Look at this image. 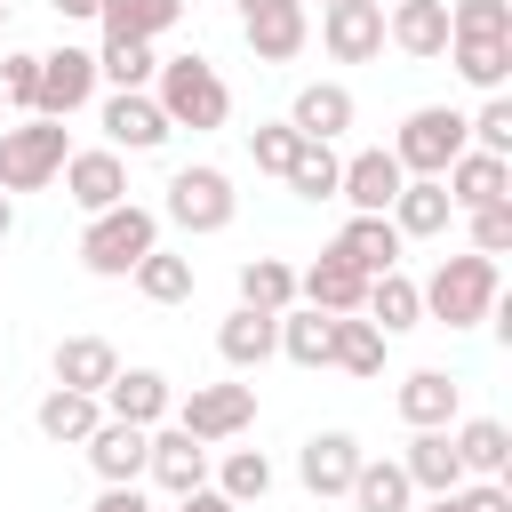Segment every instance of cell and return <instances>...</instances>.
I'll use <instances>...</instances> for the list:
<instances>
[{
    "label": "cell",
    "mask_w": 512,
    "mask_h": 512,
    "mask_svg": "<svg viewBox=\"0 0 512 512\" xmlns=\"http://www.w3.org/2000/svg\"><path fill=\"white\" fill-rule=\"evenodd\" d=\"M416 296H424V320H440V328H480V320H496V296H504V272H496V256H440L432 264V280H416Z\"/></svg>",
    "instance_id": "cell-1"
},
{
    "label": "cell",
    "mask_w": 512,
    "mask_h": 512,
    "mask_svg": "<svg viewBox=\"0 0 512 512\" xmlns=\"http://www.w3.org/2000/svg\"><path fill=\"white\" fill-rule=\"evenodd\" d=\"M152 104L168 112V128H192V136H208V128L232 120V88H224V72L208 56H160Z\"/></svg>",
    "instance_id": "cell-2"
},
{
    "label": "cell",
    "mask_w": 512,
    "mask_h": 512,
    "mask_svg": "<svg viewBox=\"0 0 512 512\" xmlns=\"http://www.w3.org/2000/svg\"><path fill=\"white\" fill-rule=\"evenodd\" d=\"M152 248H160V216H152V208H136V200L96 208V216H88V232H80V264H88L96 280H128Z\"/></svg>",
    "instance_id": "cell-3"
},
{
    "label": "cell",
    "mask_w": 512,
    "mask_h": 512,
    "mask_svg": "<svg viewBox=\"0 0 512 512\" xmlns=\"http://www.w3.org/2000/svg\"><path fill=\"white\" fill-rule=\"evenodd\" d=\"M160 216H168L176 232L208 240V232H224V224L240 216V192H232V176H224L216 160H192V168H176V176H168V200H160Z\"/></svg>",
    "instance_id": "cell-4"
},
{
    "label": "cell",
    "mask_w": 512,
    "mask_h": 512,
    "mask_svg": "<svg viewBox=\"0 0 512 512\" xmlns=\"http://www.w3.org/2000/svg\"><path fill=\"white\" fill-rule=\"evenodd\" d=\"M64 152H72L64 120H40V112H32L24 128H0V192H40V184H56Z\"/></svg>",
    "instance_id": "cell-5"
},
{
    "label": "cell",
    "mask_w": 512,
    "mask_h": 512,
    "mask_svg": "<svg viewBox=\"0 0 512 512\" xmlns=\"http://www.w3.org/2000/svg\"><path fill=\"white\" fill-rule=\"evenodd\" d=\"M456 152H464V112H456V104H416V112L400 120V136H392V160H400L408 176H440Z\"/></svg>",
    "instance_id": "cell-6"
},
{
    "label": "cell",
    "mask_w": 512,
    "mask_h": 512,
    "mask_svg": "<svg viewBox=\"0 0 512 512\" xmlns=\"http://www.w3.org/2000/svg\"><path fill=\"white\" fill-rule=\"evenodd\" d=\"M192 440H208V448H224V440H240L248 424H256V384H192L176 408H168Z\"/></svg>",
    "instance_id": "cell-7"
},
{
    "label": "cell",
    "mask_w": 512,
    "mask_h": 512,
    "mask_svg": "<svg viewBox=\"0 0 512 512\" xmlns=\"http://www.w3.org/2000/svg\"><path fill=\"white\" fill-rule=\"evenodd\" d=\"M96 104V48H48L40 56V96H32V112L40 120H72V112H88Z\"/></svg>",
    "instance_id": "cell-8"
},
{
    "label": "cell",
    "mask_w": 512,
    "mask_h": 512,
    "mask_svg": "<svg viewBox=\"0 0 512 512\" xmlns=\"http://www.w3.org/2000/svg\"><path fill=\"white\" fill-rule=\"evenodd\" d=\"M96 128H104V144L112 152H160L176 128H168V112L152 104V88H112L104 104H96Z\"/></svg>",
    "instance_id": "cell-9"
},
{
    "label": "cell",
    "mask_w": 512,
    "mask_h": 512,
    "mask_svg": "<svg viewBox=\"0 0 512 512\" xmlns=\"http://www.w3.org/2000/svg\"><path fill=\"white\" fill-rule=\"evenodd\" d=\"M64 200L80 208V216H96V208H120L128 200V152H112V144H88V152H64Z\"/></svg>",
    "instance_id": "cell-10"
},
{
    "label": "cell",
    "mask_w": 512,
    "mask_h": 512,
    "mask_svg": "<svg viewBox=\"0 0 512 512\" xmlns=\"http://www.w3.org/2000/svg\"><path fill=\"white\" fill-rule=\"evenodd\" d=\"M208 464H216V448H208V440H192L184 424H152L144 480H160V496H192V488H208Z\"/></svg>",
    "instance_id": "cell-11"
},
{
    "label": "cell",
    "mask_w": 512,
    "mask_h": 512,
    "mask_svg": "<svg viewBox=\"0 0 512 512\" xmlns=\"http://www.w3.org/2000/svg\"><path fill=\"white\" fill-rule=\"evenodd\" d=\"M320 48L336 64H376L384 56V8L376 0H328L320 8Z\"/></svg>",
    "instance_id": "cell-12"
},
{
    "label": "cell",
    "mask_w": 512,
    "mask_h": 512,
    "mask_svg": "<svg viewBox=\"0 0 512 512\" xmlns=\"http://www.w3.org/2000/svg\"><path fill=\"white\" fill-rule=\"evenodd\" d=\"M392 408H400V424H408V432H440V424H456V416H464V384H456L448 368H408V376H400V392H392Z\"/></svg>",
    "instance_id": "cell-13"
},
{
    "label": "cell",
    "mask_w": 512,
    "mask_h": 512,
    "mask_svg": "<svg viewBox=\"0 0 512 512\" xmlns=\"http://www.w3.org/2000/svg\"><path fill=\"white\" fill-rule=\"evenodd\" d=\"M400 184H408V168L392 160V144H368V152H352V160H344L336 200H352V216H384Z\"/></svg>",
    "instance_id": "cell-14"
},
{
    "label": "cell",
    "mask_w": 512,
    "mask_h": 512,
    "mask_svg": "<svg viewBox=\"0 0 512 512\" xmlns=\"http://www.w3.org/2000/svg\"><path fill=\"white\" fill-rule=\"evenodd\" d=\"M104 400V416H120V424H168V408H176V384L160 376V368H112V384L96 392Z\"/></svg>",
    "instance_id": "cell-15"
},
{
    "label": "cell",
    "mask_w": 512,
    "mask_h": 512,
    "mask_svg": "<svg viewBox=\"0 0 512 512\" xmlns=\"http://www.w3.org/2000/svg\"><path fill=\"white\" fill-rule=\"evenodd\" d=\"M80 448H88V472H96L104 488H136V480H144V448H152V432H144V424L104 416V424H96Z\"/></svg>",
    "instance_id": "cell-16"
},
{
    "label": "cell",
    "mask_w": 512,
    "mask_h": 512,
    "mask_svg": "<svg viewBox=\"0 0 512 512\" xmlns=\"http://www.w3.org/2000/svg\"><path fill=\"white\" fill-rule=\"evenodd\" d=\"M384 40L416 64H440L448 56V0H392L384 8Z\"/></svg>",
    "instance_id": "cell-17"
},
{
    "label": "cell",
    "mask_w": 512,
    "mask_h": 512,
    "mask_svg": "<svg viewBox=\"0 0 512 512\" xmlns=\"http://www.w3.org/2000/svg\"><path fill=\"white\" fill-rule=\"evenodd\" d=\"M360 456H368V448H360L352 432H312V440L296 448V480H304L312 496H344L352 472H360Z\"/></svg>",
    "instance_id": "cell-18"
},
{
    "label": "cell",
    "mask_w": 512,
    "mask_h": 512,
    "mask_svg": "<svg viewBox=\"0 0 512 512\" xmlns=\"http://www.w3.org/2000/svg\"><path fill=\"white\" fill-rule=\"evenodd\" d=\"M240 32H248L256 64H296V56H304V40H312V16H304V0H280V8L240 16Z\"/></svg>",
    "instance_id": "cell-19"
},
{
    "label": "cell",
    "mask_w": 512,
    "mask_h": 512,
    "mask_svg": "<svg viewBox=\"0 0 512 512\" xmlns=\"http://www.w3.org/2000/svg\"><path fill=\"white\" fill-rule=\"evenodd\" d=\"M352 112H360V104H352V88H344V80H304V88H296V104H288V128H296V136H312V144H336V136L352 128Z\"/></svg>",
    "instance_id": "cell-20"
},
{
    "label": "cell",
    "mask_w": 512,
    "mask_h": 512,
    "mask_svg": "<svg viewBox=\"0 0 512 512\" xmlns=\"http://www.w3.org/2000/svg\"><path fill=\"white\" fill-rule=\"evenodd\" d=\"M440 184H448V200H456V216L464 208H488V200H512V160H496V152H456L448 168H440Z\"/></svg>",
    "instance_id": "cell-21"
},
{
    "label": "cell",
    "mask_w": 512,
    "mask_h": 512,
    "mask_svg": "<svg viewBox=\"0 0 512 512\" xmlns=\"http://www.w3.org/2000/svg\"><path fill=\"white\" fill-rule=\"evenodd\" d=\"M360 296H368V272H352L336 248H320L296 272V304H312V312H360Z\"/></svg>",
    "instance_id": "cell-22"
},
{
    "label": "cell",
    "mask_w": 512,
    "mask_h": 512,
    "mask_svg": "<svg viewBox=\"0 0 512 512\" xmlns=\"http://www.w3.org/2000/svg\"><path fill=\"white\" fill-rule=\"evenodd\" d=\"M400 472H408L416 496H456V488H464V456H456L448 424H440V432H416V440L400 448Z\"/></svg>",
    "instance_id": "cell-23"
},
{
    "label": "cell",
    "mask_w": 512,
    "mask_h": 512,
    "mask_svg": "<svg viewBox=\"0 0 512 512\" xmlns=\"http://www.w3.org/2000/svg\"><path fill=\"white\" fill-rule=\"evenodd\" d=\"M392 232L400 240H432V232H448V216H456V200H448V184L440 176H408L400 192H392Z\"/></svg>",
    "instance_id": "cell-24"
},
{
    "label": "cell",
    "mask_w": 512,
    "mask_h": 512,
    "mask_svg": "<svg viewBox=\"0 0 512 512\" xmlns=\"http://www.w3.org/2000/svg\"><path fill=\"white\" fill-rule=\"evenodd\" d=\"M32 424H40V440L80 448V440L104 424V400H96V392H72V384H48V392H40V408H32Z\"/></svg>",
    "instance_id": "cell-25"
},
{
    "label": "cell",
    "mask_w": 512,
    "mask_h": 512,
    "mask_svg": "<svg viewBox=\"0 0 512 512\" xmlns=\"http://www.w3.org/2000/svg\"><path fill=\"white\" fill-rule=\"evenodd\" d=\"M216 352H224V368H264V360L280 352V312H248V304H232L224 328H216Z\"/></svg>",
    "instance_id": "cell-26"
},
{
    "label": "cell",
    "mask_w": 512,
    "mask_h": 512,
    "mask_svg": "<svg viewBox=\"0 0 512 512\" xmlns=\"http://www.w3.org/2000/svg\"><path fill=\"white\" fill-rule=\"evenodd\" d=\"M448 440H456V456H464V480H504V472H512V432H504L496 416H456Z\"/></svg>",
    "instance_id": "cell-27"
},
{
    "label": "cell",
    "mask_w": 512,
    "mask_h": 512,
    "mask_svg": "<svg viewBox=\"0 0 512 512\" xmlns=\"http://www.w3.org/2000/svg\"><path fill=\"white\" fill-rule=\"evenodd\" d=\"M328 248H336L352 272H368V280H376V272H392V264H400V248H408V240L392 232V216H352Z\"/></svg>",
    "instance_id": "cell-28"
},
{
    "label": "cell",
    "mask_w": 512,
    "mask_h": 512,
    "mask_svg": "<svg viewBox=\"0 0 512 512\" xmlns=\"http://www.w3.org/2000/svg\"><path fill=\"white\" fill-rule=\"evenodd\" d=\"M360 312L384 328V336H408V328H424V296H416V280L392 264V272H376L368 280V296H360Z\"/></svg>",
    "instance_id": "cell-29"
},
{
    "label": "cell",
    "mask_w": 512,
    "mask_h": 512,
    "mask_svg": "<svg viewBox=\"0 0 512 512\" xmlns=\"http://www.w3.org/2000/svg\"><path fill=\"white\" fill-rule=\"evenodd\" d=\"M328 368L376 376V368H384V328H376L368 312H336V320H328Z\"/></svg>",
    "instance_id": "cell-30"
},
{
    "label": "cell",
    "mask_w": 512,
    "mask_h": 512,
    "mask_svg": "<svg viewBox=\"0 0 512 512\" xmlns=\"http://www.w3.org/2000/svg\"><path fill=\"white\" fill-rule=\"evenodd\" d=\"M112 368H120L112 336H64V344H56V360H48V376H56V384H72V392H104V384H112Z\"/></svg>",
    "instance_id": "cell-31"
},
{
    "label": "cell",
    "mask_w": 512,
    "mask_h": 512,
    "mask_svg": "<svg viewBox=\"0 0 512 512\" xmlns=\"http://www.w3.org/2000/svg\"><path fill=\"white\" fill-rule=\"evenodd\" d=\"M352 512H408L416 504V488H408V472H400V456H360V472H352Z\"/></svg>",
    "instance_id": "cell-32"
},
{
    "label": "cell",
    "mask_w": 512,
    "mask_h": 512,
    "mask_svg": "<svg viewBox=\"0 0 512 512\" xmlns=\"http://www.w3.org/2000/svg\"><path fill=\"white\" fill-rule=\"evenodd\" d=\"M208 488L232 496V504H264V496H272V456H264V448H224V456L208 464Z\"/></svg>",
    "instance_id": "cell-33"
},
{
    "label": "cell",
    "mask_w": 512,
    "mask_h": 512,
    "mask_svg": "<svg viewBox=\"0 0 512 512\" xmlns=\"http://www.w3.org/2000/svg\"><path fill=\"white\" fill-rule=\"evenodd\" d=\"M96 24L104 40H160L168 24H184V0H104Z\"/></svg>",
    "instance_id": "cell-34"
},
{
    "label": "cell",
    "mask_w": 512,
    "mask_h": 512,
    "mask_svg": "<svg viewBox=\"0 0 512 512\" xmlns=\"http://www.w3.org/2000/svg\"><path fill=\"white\" fill-rule=\"evenodd\" d=\"M448 64H456V80L464 88H480V96H496L504 80H512V40H448Z\"/></svg>",
    "instance_id": "cell-35"
},
{
    "label": "cell",
    "mask_w": 512,
    "mask_h": 512,
    "mask_svg": "<svg viewBox=\"0 0 512 512\" xmlns=\"http://www.w3.org/2000/svg\"><path fill=\"white\" fill-rule=\"evenodd\" d=\"M336 176H344V152H336V144H312V136H304L280 184H288L296 200H336Z\"/></svg>",
    "instance_id": "cell-36"
},
{
    "label": "cell",
    "mask_w": 512,
    "mask_h": 512,
    "mask_svg": "<svg viewBox=\"0 0 512 512\" xmlns=\"http://www.w3.org/2000/svg\"><path fill=\"white\" fill-rule=\"evenodd\" d=\"M240 304H248V312H288V304H296V264L248 256V264H240Z\"/></svg>",
    "instance_id": "cell-37"
},
{
    "label": "cell",
    "mask_w": 512,
    "mask_h": 512,
    "mask_svg": "<svg viewBox=\"0 0 512 512\" xmlns=\"http://www.w3.org/2000/svg\"><path fill=\"white\" fill-rule=\"evenodd\" d=\"M328 320H336V312L288 304V312H280V360H296V368H328Z\"/></svg>",
    "instance_id": "cell-38"
},
{
    "label": "cell",
    "mask_w": 512,
    "mask_h": 512,
    "mask_svg": "<svg viewBox=\"0 0 512 512\" xmlns=\"http://www.w3.org/2000/svg\"><path fill=\"white\" fill-rule=\"evenodd\" d=\"M128 280H136V296H144V304H184V296H192V256L152 248V256H144Z\"/></svg>",
    "instance_id": "cell-39"
},
{
    "label": "cell",
    "mask_w": 512,
    "mask_h": 512,
    "mask_svg": "<svg viewBox=\"0 0 512 512\" xmlns=\"http://www.w3.org/2000/svg\"><path fill=\"white\" fill-rule=\"evenodd\" d=\"M152 72H160L152 40H104L96 48V80H112V88H152Z\"/></svg>",
    "instance_id": "cell-40"
},
{
    "label": "cell",
    "mask_w": 512,
    "mask_h": 512,
    "mask_svg": "<svg viewBox=\"0 0 512 512\" xmlns=\"http://www.w3.org/2000/svg\"><path fill=\"white\" fill-rule=\"evenodd\" d=\"M464 144L472 152H496V160H512V96L496 88L480 112H464Z\"/></svg>",
    "instance_id": "cell-41"
},
{
    "label": "cell",
    "mask_w": 512,
    "mask_h": 512,
    "mask_svg": "<svg viewBox=\"0 0 512 512\" xmlns=\"http://www.w3.org/2000/svg\"><path fill=\"white\" fill-rule=\"evenodd\" d=\"M512 40V0H448V40Z\"/></svg>",
    "instance_id": "cell-42"
},
{
    "label": "cell",
    "mask_w": 512,
    "mask_h": 512,
    "mask_svg": "<svg viewBox=\"0 0 512 512\" xmlns=\"http://www.w3.org/2000/svg\"><path fill=\"white\" fill-rule=\"evenodd\" d=\"M296 144H304V136H296L288 120H256V128H248V160H256V176H288Z\"/></svg>",
    "instance_id": "cell-43"
},
{
    "label": "cell",
    "mask_w": 512,
    "mask_h": 512,
    "mask_svg": "<svg viewBox=\"0 0 512 512\" xmlns=\"http://www.w3.org/2000/svg\"><path fill=\"white\" fill-rule=\"evenodd\" d=\"M464 224H472V256H512V200L464 208Z\"/></svg>",
    "instance_id": "cell-44"
},
{
    "label": "cell",
    "mask_w": 512,
    "mask_h": 512,
    "mask_svg": "<svg viewBox=\"0 0 512 512\" xmlns=\"http://www.w3.org/2000/svg\"><path fill=\"white\" fill-rule=\"evenodd\" d=\"M0 96H8L16 112H32V96H40V56H32V48H8V56H0Z\"/></svg>",
    "instance_id": "cell-45"
},
{
    "label": "cell",
    "mask_w": 512,
    "mask_h": 512,
    "mask_svg": "<svg viewBox=\"0 0 512 512\" xmlns=\"http://www.w3.org/2000/svg\"><path fill=\"white\" fill-rule=\"evenodd\" d=\"M456 512H512V488L504 480H464L456 488Z\"/></svg>",
    "instance_id": "cell-46"
},
{
    "label": "cell",
    "mask_w": 512,
    "mask_h": 512,
    "mask_svg": "<svg viewBox=\"0 0 512 512\" xmlns=\"http://www.w3.org/2000/svg\"><path fill=\"white\" fill-rule=\"evenodd\" d=\"M168 512H240V504L216 496V488H192V496H168Z\"/></svg>",
    "instance_id": "cell-47"
},
{
    "label": "cell",
    "mask_w": 512,
    "mask_h": 512,
    "mask_svg": "<svg viewBox=\"0 0 512 512\" xmlns=\"http://www.w3.org/2000/svg\"><path fill=\"white\" fill-rule=\"evenodd\" d=\"M96 512H152V504H144V488H104Z\"/></svg>",
    "instance_id": "cell-48"
},
{
    "label": "cell",
    "mask_w": 512,
    "mask_h": 512,
    "mask_svg": "<svg viewBox=\"0 0 512 512\" xmlns=\"http://www.w3.org/2000/svg\"><path fill=\"white\" fill-rule=\"evenodd\" d=\"M48 8H56V16H80V24H88V16L104 8V0H48Z\"/></svg>",
    "instance_id": "cell-49"
},
{
    "label": "cell",
    "mask_w": 512,
    "mask_h": 512,
    "mask_svg": "<svg viewBox=\"0 0 512 512\" xmlns=\"http://www.w3.org/2000/svg\"><path fill=\"white\" fill-rule=\"evenodd\" d=\"M408 512H456V496H424V504H408Z\"/></svg>",
    "instance_id": "cell-50"
},
{
    "label": "cell",
    "mask_w": 512,
    "mask_h": 512,
    "mask_svg": "<svg viewBox=\"0 0 512 512\" xmlns=\"http://www.w3.org/2000/svg\"><path fill=\"white\" fill-rule=\"evenodd\" d=\"M8 224H16V200H8V192H0V240H8Z\"/></svg>",
    "instance_id": "cell-51"
},
{
    "label": "cell",
    "mask_w": 512,
    "mask_h": 512,
    "mask_svg": "<svg viewBox=\"0 0 512 512\" xmlns=\"http://www.w3.org/2000/svg\"><path fill=\"white\" fill-rule=\"evenodd\" d=\"M232 8H240V16H256V8H280V0H232Z\"/></svg>",
    "instance_id": "cell-52"
},
{
    "label": "cell",
    "mask_w": 512,
    "mask_h": 512,
    "mask_svg": "<svg viewBox=\"0 0 512 512\" xmlns=\"http://www.w3.org/2000/svg\"><path fill=\"white\" fill-rule=\"evenodd\" d=\"M0 40H8V0H0Z\"/></svg>",
    "instance_id": "cell-53"
},
{
    "label": "cell",
    "mask_w": 512,
    "mask_h": 512,
    "mask_svg": "<svg viewBox=\"0 0 512 512\" xmlns=\"http://www.w3.org/2000/svg\"><path fill=\"white\" fill-rule=\"evenodd\" d=\"M376 8H392V0H376Z\"/></svg>",
    "instance_id": "cell-54"
},
{
    "label": "cell",
    "mask_w": 512,
    "mask_h": 512,
    "mask_svg": "<svg viewBox=\"0 0 512 512\" xmlns=\"http://www.w3.org/2000/svg\"><path fill=\"white\" fill-rule=\"evenodd\" d=\"M320 8H328V0H320Z\"/></svg>",
    "instance_id": "cell-55"
}]
</instances>
